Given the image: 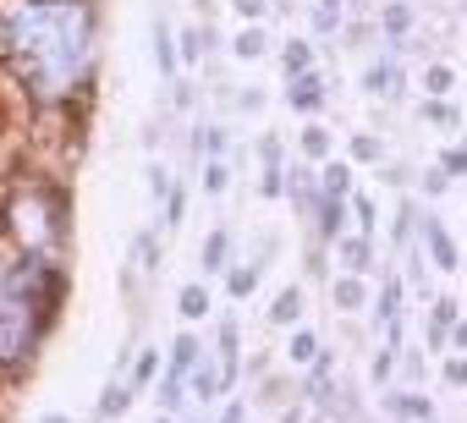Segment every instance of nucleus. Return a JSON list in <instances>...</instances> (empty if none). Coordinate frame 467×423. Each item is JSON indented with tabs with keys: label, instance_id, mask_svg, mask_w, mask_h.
I'll return each mask as SVG.
<instances>
[{
	"label": "nucleus",
	"instance_id": "f257e3e1",
	"mask_svg": "<svg viewBox=\"0 0 467 423\" xmlns=\"http://www.w3.org/2000/svg\"><path fill=\"white\" fill-rule=\"evenodd\" d=\"M0 67L39 105H67L93 72L88 0H0Z\"/></svg>",
	"mask_w": 467,
	"mask_h": 423
},
{
	"label": "nucleus",
	"instance_id": "f03ea898",
	"mask_svg": "<svg viewBox=\"0 0 467 423\" xmlns=\"http://www.w3.org/2000/svg\"><path fill=\"white\" fill-rule=\"evenodd\" d=\"M60 297H67V281L50 258L34 253L12 258L6 281H0V374H22L34 363L44 330L60 313Z\"/></svg>",
	"mask_w": 467,
	"mask_h": 423
},
{
	"label": "nucleus",
	"instance_id": "7ed1b4c3",
	"mask_svg": "<svg viewBox=\"0 0 467 423\" xmlns=\"http://www.w3.org/2000/svg\"><path fill=\"white\" fill-rule=\"evenodd\" d=\"M0 242L12 253H34L50 258L60 242H67V192H60L50 176L22 171L0 187Z\"/></svg>",
	"mask_w": 467,
	"mask_h": 423
},
{
	"label": "nucleus",
	"instance_id": "20e7f679",
	"mask_svg": "<svg viewBox=\"0 0 467 423\" xmlns=\"http://www.w3.org/2000/svg\"><path fill=\"white\" fill-rule=\"evenodd\" d=\"M286 105L297 110V116H314L319 105H325V77L308 67V72H297L292 77V88H286Z\"/></svg>",
	"mask_w": 467,
	"mask_h": 423
},
{
	"label": "nucleus",
	"instance_id": "39448f33",
	"mask_svg": "<svg viewBox=\"0 0 467 423\" xmlns=\"http://www.w3.org/2000/svg\"><path fill=\"white\" fill-rule=\"evenodd\" d=\"M423 248H429V258H434V264H440L446 275L456 270V242L446 237V225H429V232H423Z\"/></svg>",
	"mask_w": 467,
	"mask_h": 423
},
{
	"label": "nucleus",
	"instance_id": "423d86ee",
	"mask_svg": "<svg viewBox=\"0 0 467 423\" xmlns=\"http://www.w3.org/2000/svg\"><path fill=\"white\" fill-rule=\"evenodd\" d=\"M319 199H341V204H347V199H352V171H347V166H325Z\"/></svg>",
	"mask_w": 467,
	"mask_h": 423
},
{
	"label": "nucleus",
	"instance_id": "0eeeda50",
	"mask_svg": "<svg viewBox=\"0 0 467 423\" xmlns=\"http://www.w3.org/2000/svg\"><path fill=\"white\" fill-rule=\"evenodd\" d=\"M292 204H297V209H308V215L319 209V182L308 176V166H297V171H292Z\"/></svg>",
	"mask_w": 467,
	"mask_h": 423
},
{
	"label": "nucleus",
	"instance_id": "6e6552de",
	"mask_svg": "<svg viewBox=\"0 0 467 423\" xmlns=\"http://www.w3.org/2000/svg\"><path fill=\"white\" fill-rule=\"evenodd\" d=\"M385 412H391V418H418V423H429V418H434L423 396H401V390H391V396H385Z\"/></svg>",
	"mask_w": 467,
	"mask_h": 423
},
{
	"label": "nucleus",
	"instance_id": "1a4fd4ad",
	"mask_svg": "<svg viewBox=\"0 0 467 423\" xmlns=\"http://www.w3.org/2000/svg\"><path fill=\"white\" fill-rule=\"evenodd\" d=\"M198 336H176L171 341V374H193V363H198Z\"/></svg>",
	"mask_w": 467,
	"mask_h": 423
},
{
	"label": "nucleus",
	"instance_id": "9d476101",
	"mask_svg": "<svg viewBox=\"0 0 467 423\" xmlns=\"http://www.w3.org/2000/svg\"><path fill=\"white\" fill-rule=\"evenodd\" d=\"M446 336H456V303H440L429 313V346H440Z\"/></svg>",
	"mask_w": 467,
	"mask_h": 423
},
{
	"label": "nucleus",
	"instance_id": "9b49d317",
	"mask_svg": "<svg viewBox=\"0 0 467 423\" xmlns=\"http://www.w3.org/2000/svg\"><path fill=\"white\" fill-rule=\"evenodd\" d=\"M297 313H302V286H286V291L275 297L270 319H275V324H297Z\"/></svg>",
	"mask_w": 467,
	"mask_h": 423
},
{
	"label": "nucleus",
	"instance_id": "f8f14e48",
	"mask_svg": "<svg viewBox=\"0 0 467 423\" xmlns=\"http://www.w3.org/2000/svg\"><path fill=\"white\" fill-rule=\"evenodd\" d=\"M226 258H231V237H226V232H209V242H204V270H209V275L226 270Z\"/></svg>",
	"mask_w": 467,
	"mask_h": 423
},
{
	"label": "nucleus",
	"instance_id": "ddd939ff",
	"mask_svg": "<svg viewBox=\"0 0 467 423\" xmlns=\"http://www.w3.org/2000/svg\"><path fill=\"white\" fill-rule=\"evenodd\" d=\"M341 258H347V275H363V270H368V237H363V232H358L352 242L341 237Z\"/></svg>",
	"mask_w": 467,
	"mask_h": 423
},
{
	"label": "nucleus",
	"instance_id": "4468645a",
	"mask_svg": "<svg viewBox=\"0 0 467 423\" xmlns=\"http://www.w3.org/2000/svg\"><path fill=\"white\" fill-rule=\"evenodd\" d=\"M176 308H181V319H204V313H209V291H204V286H181Z\"/></svg>",
	"mask_w": 467,
	"mask_h": 423
},
{
	"label": "nucleus",
	"instance_id": "2eb2a0df",
	"mask_svg": "<svg viewBox=\"0 0 467 423\" xmlns=\"http://www.w3.org/2000/svg\"><path fill=\"white\" fill-rule=\"evenodd\" d=\"M254 286H259V270H254V264H237L231 281H226V291H231L237 303H242V297H254Z\"/></svg>",
	"mask_w": 467,
	"mask_h": 423
},
{
	"label": "nucleus",
	"instance_id": "dca6fc26",
	"mask_svg": "<svg viewBox=\"0 0 467 423\" xmlns=\"http://www.w3.org/2000/svg\"><path fill=\"white\" fill-rule=\"evenodd\" d=\"M335 303H341V308H363V303H368V291H363V281H358V275H347V281H335Z\"/></svg>",
	"mask_w": 467,
	"mask_h": 423
},
{
	"label": "nucleus",
	"instance_id": "f3484780",
	"mask_svg": "<svg viewBox=\"0 0 467 423\" xmlns=\"http://www.w3.org/2000/svg\"><path fill=\"white\" fill-rule=\"evenodd\" d=\"M330 154V133L325 126H302V159H325Z\"/></svg>",
	"mask_w": 467,
	"mask_h": 423
},
{
	"label": "nucleus",
	"instance_id": "a211bd4d",
	"mask_svg": "<svg viewBox=\"0 0 467 423\" xmlns=\"http://www.w3.org/2000/svg\"><path fill=\"white\" fill-rule=\"evenodd\" d=\"M308 67H314V45H308V39H292V45H286V72L297 77V72H308Z\"/></svg>",
	"mask_w": 467,
	"mask_h": 423
},
{
	"label": "nucleus",
	"instance_id": "6ab92c4d",
	"mask_svg": "<svg viewBox=\"0 0 467 423\" xmlns=\"http://www.w3.org/2000/svg\"><path fill=\"white\" fill-rule=\"evenodd\" d=\"M127 407H133V385H121V379H116V385L105 390V418H121Z\"/></svg>",
	"mask_w": 467,
	"mask_h": 423
},
{
	"label": "nucleus",
	"instance_id": "aec40b11",
	"mask_svg": "<svg viewBox=\"0 0 467 423\" xmlns=\"http://www.w3.org/2000/svg\"><path fill=\"white\" fill-rule=\"evenodd\" d=\"M181 385H187V374H165V379H160V407H165V412L181 407Z\"/></svg>",
	"mask_w": 467,
	"mask_h": 423
},
{
	"label": "nucleus",
	"instance_id": "412c9836",
	"mask_svg": "<svg viewBox=\"0 0 467 423\" xmlns=\"http://www.w3.org/2000/svg\"><path fill=\"white\" fill-rule=\"evenodd\" d=\"M259 55H264V34H259V28L237 34V61H259Z\"/></svg>",
	"mask_w": 467,
	"mask_h": 423
},
{
	"label": "nucleus",
	"instance_id": "4be33fe9",
	"mask_svg": "<svg viewBox=\"0 0 467 423\" xmlns=\"http://www.w3.org/2000/svg\"><path fill=\"white\" fill-rule=\"evenodd\" d=\"M154 379H160V352H143L138 357V374H133V390L138 385H154Z\"/></svg>",
	"mask_w": 467,
	"mask_h": 423
},
{
	"label": "nucleus",
	"instance_id": "5701e85b",
	"mask_svg": "<svg viewBox=\"0 0 467 423\" xmlns=\"http://www.w3.org/2000/svg\"><path fill=\"white\" fill-rule=\"evenodd\" d=\"M204 192H209V199H221V192H226V166H221V159H209V166H204Z\"/></svg>",
	"mask_w": 467,
	"mask_h": 423
},
{
	"label": "nucleus",
	"instance_id": "b1692460",
	"mask_svg": "<svg viewBox=\"0 0 467 423\" xmlns=\"http://www.w3.org/2000/svg\"><path fill=\"white\" fill-rule=\"evenodd\" d=\"M154 45H160V72L171 77V72H176V55H171V34H165V22H154Z\"/></svg>",
	"mask_w": 467,
	"mask_h": 423
},
{
	"label": "nucleus",
	"instance_id": "393cba45",
	"mask_svg": "<svg viewBox=\"0 0 467 423\" xmlns=\"http://www.w3.org/2000/svg\"><path fill=\"white\" fill-rule=\"evenodd\" d=\"M407 28H413V12H407V6H391V12H385V34H396V39H401Z\"/></svg>",
	"mask_w": 467,
	"mask_h": 423
},
{
	"label": "nucleus",
	"instance_id": "a878e982",
	"mask_svg": "<svg viewBox=\"0 0 467 423\" xmlns=\"http://www.w3.org/2000/svg\"><path fill=\"white\" fill-rule=\"evenodd\" d=\"M314 352H319V341L308 336V330H302V336H292V363H314Z\"/></svg>",
	"mask_w": 467,
	"mask_h": 423
},
{
	"label": "nucleus",
	"instance_id": "bb28decb",
	"mask_svg": "<svg viewBox=\"0 0 467 423\" xmlns=\"http://www.w3.org/2000/svg\"><path fill=\"white\" fill-rule=\"evenodd\" d=\"M380 154H385V149H380V138H368V133H363V138L352 143V159H363V166H374V159H380Z\"/></svg>",
	"mask_w": 467,
	"mask_h": 423
},
{
	"label": "nucleus",
	"instance_id": "cd10ccee",
	"mask_svg": "<svg viewBox=\"0 0 467 423\" xmlns=\"http://www.w3.org/2000/svg\"><path fill=\"white\" fill-rule=\"evenodd\" d=\"M423 83H429V94H446V88H451V72H446V67H429Z\"/></svg>",
	"mask_w": 467,
	"mask_h": 423
},
{
	"label": "nucleus",
	"instance_id": "c85d7f7f",
	"mask_svg": "<svg viewBox=\"0 0 467 423\" xmlns=\"http://www.w3.org/2000/svg\"><path fill=\"white\" fill-rule=\"evenodd\" d=\"M440 166H446V176H462V149H446Z\"/></svg>",
	"mask_w": 467,
	"mask_h": 423
},
{
	"label": "nucleus",
	"instance_id": "c756f323",
	"mask_svg": "<svg viewBox=\"0 0 467 423\" xmlns=\"http://www.w3.org/2000/svg\"><path fill=\"white\" fill-rule=\"evenodd\" d=\"M237 12H242L247 22H254V17H264V0H237Z\"/></svg>",
	"mask_w": 467,
	"mask_h": 423
},
{
	"label": "nucleus",
	"instance_id": "7c9ffc66",
	"mask_svg": "<svg viewBox=\"0 0 467 423\" xmlns=\"http://www.w3.org/2000/svg\"><path fill=\"white\" fill-rule=\"evenodd\" d=\"M423 116H429V121H451V105H434V100H429V105H423Z\"/></svg>",
	"mask_w": 467,
	"mask_h": 423
},
{
	"label": "nucleus",
	"instance_id": "2f4dec72",
	"mask_svg": "<svg viewBox=\"0 0 467 423\" xmlns=\"http://www.w3.org/2000/svg\"><path fill=\"white\" fill-rule=\"evenodd\" d=\"M12 258H17V253H12L6 242H0V281H6V270H12Z\"/></svg>",
	"mask_w": 467,
	"mask_h": 423
},
{
	"label": "nucleus",
	"instance_id": "473e14b6",
	"mask_svg": "<svg viewBox=\"0 0 467 423\" xmlns=\"http://www.w3.org/2000/svg\"><path fill=\"white\" fill-rule=\"evenodd\" d=\"M44 423H67V418H44Z\"/></svg>",
	"mask_w": 467,
	"mask_h": 423
},
{
	"label": "nucleus",
	"instance_id": "72a5a7b5",
	"mask_svg": "<svg viewBox=\"0 0 467 423\" xmlns=\"http://www.w3.org/2000/svg\"><path fill=\"white\" fill-rule=\"evenodd\" d=\"M160 423H171V412H165V418H160Z\"/></svg>",
	"mask_w": 467,
	"mask_h": 423
}]
</instances>
